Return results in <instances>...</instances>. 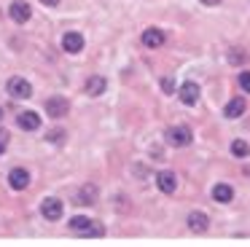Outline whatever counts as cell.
<instances>
[{"instance_id": "2", "label": "cell", "mask_w": 250, "mask_h": 247, "mask_svg": "<svg viewBox=\"0 0 250 247\" xmlns=\"http://www.w3.org/2000/svg\"><path fill=\"white\" fill-rule=\"evenodd\" d=\"M191 140H194V134H191L188 126H172V129H167V143L175 145V148H186V145H191Z\"/></svg>"}, {"instance_id": "5", "label": "cell", "mask_w": 250, "mask_h": 247, "mask_svg": "<svg viewBox=\"0 0 250 247\" xmlns=\"http://www.w3.org/2000/svg\"><path fill=\"white\" fill-rule=\"evenodd\" d=\"M41 212H43L46 220H60L62 212H65V207H62L60 199H43V204H41Z\"/></svg>"}, {"instance_id": "16", "label": "cell", "mask_w": 250, "mask_h": 247, "mask_svg": "<svg viewBox=\"0 0 250 247\" xmlns=\"http://www.w3.org/2000/svg\"><path fill=\"white\" fill-rule=\"evenodd\" d=\"M212 199H215V202H221V204H226V202H231L234 199V191H231V185H215L212 188Z\"/></svg>"}, {"instance_id": "17", "label": "cell", "mask_w": 250, "mask_h": 247, "mask_svg": "<svg viewBox=\"0 0 250 247\" xmlns=\"http://www.w3.org/2000/svg\"><path fill=\"white\" fill-rule=\"evenodd\" d=\"M78 204H94L97 202V188L94 185H86V188H81L78 191V199H76Z\"/></svg>"}, {"instance_id": "15", "label": "cell", "mask_w": 250, "mask_h": 247, "mask_svg": "<svg viewBox=\"0 0 250 247\" xmlns=\"http://www.w3.org/2000/svg\"><path fill=\"white\" fill-rule=\"evenodd\" d=\"M245 107H248V105H245V100H242V97H234V100L226 105L223 116H226V118H239V116L245 113Z\"/></svg>"}, {"instance_id": "19", "label": "cell", "mask_w": 250, "mask_h": 247, "mask_svg": "<svg viewBox=\"0 0 250 247\" xmlns=\"http://www.w3.org/2000/svg\"><path fill=\"white\" fill-rule=\"evenodd\" d=\"M46 137H49V143H65V132L62 129H51Z\"/></svg>"}, {"instance_id": "6", "label": "cell", "mask_w": 250, "mask_h": 247, "mask_svg": "<svg viewBox=\"0 0 250 247\" xmlns=\"http://www.w3.org/2000/svg\"><path fill=\"white\" fill-rule=\"evenodd\" d=\"M164 41H167V35H164L159 27H151V30L143 32V46L146 48H162Z\"/></svg>"}, {"instance_id": "21", "label": "cell", "mask_w": 250, "mask_h": 247, "mask_svg": "<svg viewBox=\"0 0 250 247\" xmlns=\"http://www.w3.org/2000/svg\"><path fill=\"white\" fill-rule=\"evenodd\" d=\"M162 89L167 91V94H172V91H175V83H172L169 78H164V81H162Z\"/></svg>"}, {"instance_id": "13", "label": "cell", "mask_w": 250, "mask_h": 247, "mask_svg": "<svg viewBox=\"0 0 250 247\" xmlns=\"http://www.w3.org/2000/svg\"><path fill=\"white\" fill-rule=\"evenodd\" d=\"M83 89H86V94L100 97L105 89H108V81H105V78H100V75H92V78L86 81V86H83Z\"/></svg>"}, {"instance_id": "10", "label": "cell", "mask_w": 250, "mask_h": 247, "mask_svg": "<svg viewBox=\"0 0 250 247\" xmlns=\"http://www.w3.org/2000/svg\"><path fill=\"white\" fill-rule=\"evenodd\" d=\"M17 124H19L22 129H27V132H35V129L41 126V116H38L35 110H24V113H19Z\"/></svg>"}, {"instance_id": "20", "label": "cell", "mask_w": 250, "mask_h": 247, "mask_svg": "<svg viewBox=\"0 0 250 247\" xmlns=\"http://www.w3.org/2000/svg\"><path fill=\"white\" fill-rule=\"evenodd\" d=\"M239 86H242V91H250V70L239 73Z\"/></svg>"}, {"instance_id": "4", "label": "cell", "mask_w": 250, "mask_h": 247, "mask_svg": "<svg viewBox=\"0 0 250 247\" xmlns=\"http://www.w3.org/2000/svg\"><path fill=\"white\" fill-rule=\"evenodd\" d=\"M8 185H11L14 191H24V188L30 185V172L22 169V166L11 169V172H8Z\"/></svg>"}, {"instance_id": "8", "label": "cell", "mask_w": 250, "mask_h": 247, "mask_svg": "<svg viewBox=\"0 0 250 247\" xmlns=\"http://www.w3.org/2000/svg\"><path fill=\"white\" fill-rule=\"evenodd\" d=\"M8 14H11V19L17 21V24H24V21H27L30 16H33V11H30V5L24 3V0H17V3H11Z\"/></svg>"}, {"instance_id": "7", "label": "cell", "mask_w": 250, "mask_h": 247, "mask_svg": "<svg viewBox=\"0 0 250 247\" xmlns=\"http://www.w3.org/2000/svg\"><path fill=\"white\" fill-rule=\"evenodd\" d=\"M46 113H49L51 118H62L67 113V100L65 97H49V100H46Z\"/></svg>"}, {"instance_id": "9", "label": "cell", "mask_w": 250, "mask_h": 247, "mask_svg": "<svg viewBox=\"0 0 250 247\" xmlns=\"http://www.w3.org/2000/svg\"><path fill=\"white\" fill-rule=\"evenodd\" d=\"M62 48L70 51V54H78L83 48V35L81 32H65V35H62Z\"/></svg>"}, {"instance_id": "26", "label": "cell", "mask_w": 250, "mask_h": 247, "mask_svg": "<svg viewBox=\"0 0 250 247\" xmlns=\"http://www.w3.org/2000/svg\"><path fill=\"white\" fill-rule=\"evenodd\" d=\"M0 121H3V107H0Z\"/></svg>"}, {"instance_id": "24", "label": "cell", "mask_w": 250, "mask_h": 247, "mask_svg": "<svg viewBox=\"0 0 250 247\" xmlns=\"http://www.w3.org/2000/svg\"><path fill=\"white\" fill-rule=\"evenodd\" d=\"M43 5H60V0H41Z\"/></svg>"}, {"instance_id": "25", "label": "cell", "mask_w": 250, "mask_h": 247, "mask_svg": "<svg viewBox=\"0 0 250 247\" xmlns=\"http://www.w3.org/2000/svg\"><path fill=\"white\" fill-rule=\"evenodd\" d=\"M202 3H205V5H218L221 0H202Z\"/></svg>"}, {"instance_id": "22", "label": "cell", "mask_w": 250, "mask_h": 247, "mask_svg": "<svg viewBox=\"0 0 250 247\" xmlns=\"http://www.w3.org/2000/svg\"><path fill=\"white\" fill-rule=\"evenodd\" d=\"M6 145H8V134L3 132V129H0V153H3V150H6Z\"/></svg>"}, {"instance_id": "11", "label": "cell", "mask_w": 250, "mask_h": 247, "mask_svg": "<svg viewBox=\"0 0 250 247\" xmlns=\"http://www.w3.org/2000/svg\"><path fill=\"white\" fill-rule=\"evenodd\" d=\"M178 94H180V102H183V105H196V102H199V86L196 83H183Z\"/></svg>"}, {"instance_id": "14", "label": "cell", "mask_w": 250, "mask_h": 247, "mask_svg": "<svg viewBox=\"0 0 250 247\" xmlns=\"http://www.w3.org/2000/svg\"><path fill=\"white\" fill-rule=\"evenodd\" d=\"M207 226H210V220H207L205 212H191V215H188V228H191V231L202 234V231H207Z\"/></svg>"}, {"instance_id": "18", "label": "cell", "mask_w": 250, "mask_h": 247, "mask_svg": "<svg viewBox=\"0 0 250 247\" xmlns=\"http://www.w3.org/2000/svg\"><path fill=\"white\" fill-rule=\"evenodd\" d=\"M231 153L237 156V159H245V156L250 153L248 143H245V140H234V143H231Z\"/></svg>"}, {"instance_id": "3", "label": "cell", "mask_w": 250, "mask_h": 247, "mask_svg": "<svg viewBox=\"0 0 250 247\" xmlns=\"http://www.w3.org/2000/svg\"><path fill=\"white\" fill-rule=\"evenodd\" d=\"M6 91L14 97V100H30L33 97V86H30V81L24 78H11L6 86Z\"/></svg>"}, {"instance_id": "12", "label": "cell", "mask_w": 250, "mask_h": 247, "mask_svg": "<svg viewBox=\"0 0 250 247\" xmlns=\"http://www.w3.org/2000/svg\"><path fill=\"white\" fill-rule=\"evenodd\" d=\"M156 183H159V188H162L164 193H172L175 188H178V177H175V172H169V169L159 172V175H156Z\"/></svg>"}, {"instance_id": "1", "label": "cell", "mask_w": 250, "mask_h": 247, "mask_svg": "<svg viewBox=\"0 0 250 247\" xmlns=\"http://www.w3.org/2000/svg\"><path fill=\"white\" fill-rule=\"evenodd\" d=\"M70 228L76 231V234H83V236H103L105 228L100 220H92V218H83V215H76V218L70 220Z\"/></svg>"}, {"instance_id": "23", "label": "cell", "mask_w": 250, "mask_h": 247, "mask_svg": "<svg viewBox=\"0 0 250 247\" xmlns=\"http://www.w3.org/2000/svg\"><path fill=\"white\" fill-rule=\"evenodd\" d=\"M229 59H231V62H242L245 54H242V51H231V54H229Z\"/></svg>"}]
</instances>
